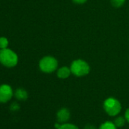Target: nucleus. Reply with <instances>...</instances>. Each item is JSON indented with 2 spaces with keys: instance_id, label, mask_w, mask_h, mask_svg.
<instances>
[{
  "instance_id": "f257e3e1",
  "label": "nucleus",
  "mask_w": 129,
  "mask_h": 129,
  "mask_svg": "<svg viewBox=\"0 0 129 129\" xmlns=\"http://www.w3.org/2000/svg\"><path fill=\"white\" fill-rule=\"evenodd\" d=\"M72 74L76 77H84L90 72V64L83 59L74 60L70 66Z\"/></svg>"
},
{
  "instance_id": "f03ea898",
  "label": "nucleus",
  "mask_w": 129,
  "mask_h": 129,
  "mask_svg": "<svg viewBox=\"0 0 129 129\" xmlns=\"http://www.w3.org/2000/svg\"><path fill=\"white\" fill-rule=\"evenodd\" d=\"M18 61V55L10 49H0V63L4 66L12 68L15 66Z\"/></svg>"
},
{
  "instance_id": "7ed1b4c3",
  "label": "nucleus",
  "mask_w": 129,
  "mask_h": 129,
  "mask_svg": "<svg viewBox=\"0 0 129 129\" xmlns=\"http://www.w3.org/2000/svg\"><path fill=\"white\" fill-rule=\"evenodd\" d=\"M58 66V60L51 55H46L42 58L39 62V68L41 72L47 74L55 72Z\"/></svg>"
},
{
  "instance_id": "20e7f679",
  "label": "nucleus",
  "mask_w": 129,
  "mask_h": 129,
  "mask_svg": "<svg viewBox=\"0 0 129 129\" xmlns=\"http://www.w3.org/2000/svg\"><path fill=\"white\" fill-rule=\"evenodd\" d=\"M103 109L105 112L110 116L118 115L121 110V103L115 97H109L103 103Z\"/></svg>"
},
{
  "instance_id": "39448f33",
  "label": "nucleus",
  "mask_w": 129,
  "mask_h": 129,
  "mask_svg": "<svg viewBox=\"0 0 129 129\" xmlns=\"http://www.w3.org/2000/svg\"><path fill=\"white\" fill-rule=\"evenodd\" d=\"M13 96L12 88L8 84L0 85V103H5L9 101Z\"/></svg>"
},
{
  "instance_id": "423d86ee",
  "label": "nucleus",
  "mask_w": 129,
  "mask_h": 129,
  "mask_svg": "<svg viewBox=\"0 0 129 129\" xmlns=\"http://www.w3.org/2000/svg\"><path fill=\"white\" fill-rule=\"evenodd\" d=\"M70 112L66 108H62L57 112V119L59 123H66L70 118Z\"/></svg>"
},
{
  "instance_id": "0eeeda50",
  "label": "nucleus",
  "mask_w": 129,
  "mask_h": 129,
  "mask_svg": "<svg viewBox=\"0 0 129 129\" xmlns=\"http://www.w3.org/2000/svg\"><path fill=\"white\" fill-rule=\"evenodd\" d=\"M72 74L70 67L68 66H62L57 70V76L60 79H66Z\"/></svg>"
},
{
  "instance_id": "6e6552de",
  "label": "nucleus",
  "mask_w": 129,
  "mask_h": 129,
  "mask_svg": "<svg viewBox=\"0 0 129 129\" xmlns=\"http://www.w3.org/2000/svg\"><path fill=\"white\" fill-rule=\"evenodd\" d=\"M15 96L18 100H26L28 97V93L24 89L18 88L15 92Z\"/></svg>"
},
{
  "instance_id": "1a4fd4ad",
  "label": "nucleus",
  "mask_w": 129,
  "mask_h": 129,
  "mask_svg": "<svg viewBox=\"0 0 129 129\" xmlns=\"http://www.w3.org/2000/svg\"><path fill=\"white\" fill-rule=\"evenodd\" d=\"M99 129H117V127L112 121H106L100 126Z\"/></svg>"
},
{
  "instance_id": "9d476101",
  "label": "nucleus",
  "mask_w": 129,
  "mask_h": 129,
  "mask_svg": "<svg viewBox=\"0 0 129 129\" xmlns=\"http://www.w3.org/2000/svg\"><path fill=\"white\" fill-rule=\"evenodd\" d=\"M125 118H124V117H122V116H119V117H117L115 120H114V121H113V123L115 124V126L117 127H123L124 125V124H125Z\"/></svg>"
},
{
  "instance_id": "9b49d317",
  "label": "nucleus",
  "mask_w": 129,
  "mask_h": 129,
  "mask_svg": "<svg viewBox=\"0 0 129 129\" xmlns=\"http://www.w3.org/2000/svg\"><path fill=\"white\" fill-rule=\"evenodd\" d=\"M125 1L126 0H111L110 3H111V5L114 8L118 9V8H121L124 4Z\"/></svg>"
},
{
  "instance_id": "f8f14e48",
  "label": "nucleus",
  "mask_w": 129,
  "mask_h": 129,
  "mask_svg": "<svg viewBox=\"0 0 129 129\" xmlns=\"http://www.w3.org/2000/svg\"><path fill=\"white\" fill-rule=\"evenodd\" d=\"M57 129H78V127L73 124L71 123H64L59 126L58 128Z\"/></svg>"
},
{
  "instance_id": "ddd939ff",
  "label": "nucleus",
  "mask_w": 129,
  "mask_h": 129,
  "mask_svg": "<svg viewBox=\"0 0 129 129\" xmlns=\"http://www.w3.org/2000/svg\"><path fill=\"white\" fill-rule=\"evenodd\" d=\"M9 44V41L7 40V38L4 37H0V49H6Z\"/></svg>"
},
{
  "instance_id": "4468645a",
  "label": "nucleus",
  "mask_w": 129,
  "mask_h": 129,
  "mask_svg": "<svg viewBox=\"0 0 129 129\" xmlns=\"http://www.w3.org/2000/svg\"><path fill=\"white\" fill-rule=\"evenodd\" d=\"M19 109H20V106H19V104H18V103H16V102L12 103L11 104V106H10V109H11L12 111H18Z\"/></svg>"
},
{
  "instance_id": "2eb2a0df",
  "label": "nucleus",
  "mask_w": 129,
  "mask_h": 129,
  "mask_svg": "<svg viewBox=\"0 0 129 129\" xmlns=\"http://www.w3.org/2000/svg\"><path fill=\"white\" fill-rule=\"evenodd\" d=\"M73 3H76V4H84L85 3H87V0H72Z\"/></svg>"
},
{
  "instance_id": "dca6fc26",
  "label": "nucleus",
  "mask_w": 129,
  "mask_h": 129,
  "mask_svg": "<svg viewBox=\"0 0 129 129\" xmlns=\"http://www.w3.org/2000/svg\"><path fill=\"white\" fill-rule=\"evenodd\" d=\"M124 118H125V119L129 122V108L126 110V112H125V114H124Z\"/></svg>"
},
{
  "instance_id": "f3484780",
  "label": "nucleus",
  "mask_w": 129,
  "mask_h": 129,
  "mask_svg": "<svg viewBox=\"0 0 129 129\" xmlns=\"http://www.w3.org/2000/svg\"><path fill=\"white\" fill-rule=\"evenodd\" d=\"M84 129H96V127L93 124H87L85 126V127Z\"/></svg>"
}]
</instances>
